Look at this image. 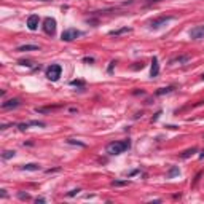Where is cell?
<instances>
[{
  "label": "cell",
  "instance_id": "obj_21",
  "mask_svg": "<svg viewBox=\"0 0 204 204\" xmlns=\"http://www.w3.org/2000/svg\"><path fill=\"white\" fill-rule=\"evenodd\" d=\"M70 85H72V86H81V88H83L85 81H81V80H72V81H70Z\"/></svg>",
  "mask_w": 204,
  "mask_h": 204
},
{
  "label": "cell",
  "instance_id": "obj_28",
  "mask_svg": "<svg viewBox=\"0 0 204 204\" xmlns=\"http://www.w3.org/2000/svg\"><path fill=\"white\" fill-rule=\"evenodd\" d=\"M35 203H37V204L38 203H46V199L45 198H37V199H35Z\"/></svg>",
  "mask_w": 204,
  "mask_h": 204
},
{
  "label": "cell",
  "instance_id": "obj_27",
  "mask_svg": "<svg viewBox=\"0 0 204 204\" xmlns=\"http://www.w3.org/2000/svg\"><path fill=\"white\" fill-rule=\"evenodd\" d=\"M83 62H89L91 64V62H94V59L93 57H83Z\"/></svg>",
  "mask_w": 204,
  "mask_h": 204
},
{
  "label": "cell",
  "instance_id": "obj_14",
  "mask_svg": "<svg viewBox=\"0 0 204 204\" xmlns=\"http://www.w3.org/2000/svg\"><path fill=\"white\" fill-rule=\"evenodd\" d=\"M196 152H198V148H196V147H193V148H188V150H185V152L182 153V155H180V158L187 159V158H190L191 155H195Z\"/></svg>",
  "mask_w": 204,
  "mask_h": 204
},
{
  "label": "cell",
  "instance_id": "obj_29",
  "mask_svg": "<svg viewBox=\"0 0 204 204\" xmlns=\"http://www.w3.org/2000/svg\"><path fill=\"white\" fill-rule=\"evenodd\" d=\"M113 65H115V61L110 62V65H108V72H112V70H113Z\"/></svg>",
  "mask_w": 204,
  "mask_h": 204
},
{
  "label": "cell",
  "instance_id": "obj_9",
  "mask_svg": "<svg viewBox=\"0 0 204 204\" xmlns=\"http://www.w3.org/2000/svg\"><path fill=\"white\" fill-rule=\"evenodd\" d=\"M159 73V62H158V57H153L152 59V67H150V77H158Z\"/></svg>",
  "mask_w": 204,
  "mask_h": 204
},
{
  "label": "cell",
  "instance_id": "obj_15",
  "mask_svg": "<svg viewBox=\"0 0 204 204\" xmlns=\"http://www.w3.org/2000/svg\"><path fill=\"white\" fill-rule=\"evenodd\" d=\"M172 91H174V86H167V88H159L155 94H156V96H163V94H169Z\"/></svg>",
  "mask_w": 204,
  "mask_h": 204
},
{
  "label": "cell",
  "instance_id": "obj_23",
  "mask_svg": "<svg viewBox=\"0 0 204 204\" xmlns=\"http://www.w3.org/2000/svg\"><path fill=\"white\" fill-rule=\"evenodd\" d=\"M29 126H30V123H21V124H18V128L21 129V131H26Z\"/></svg>",
  "mask_w": 204,
  "mask_h": 204
},
{
  "label": "cell",
  "instance_id": "obj_30",
  "mask_svg": "<svg viewBox=\"0 0 204 204\" xmlns=\"http://www.w3.org/2000/svg\"><path fill=\"white\" fill-rule=\"evenodd\" d=\"M2 191V198H6V190H0Z\"/></svg>",
  "mask_w": 204,
  "mask_h": 204
},
{
  "label": "cell",
  "instance_id": "obj_17",
  "mask_svg": "<svg viewBox=\"0 0 204 204\" xmlns=\"http://www.w3.org/2000/svg\"><path fill=\"white\" fill-rule=\"evenodd\" d=\"M129 185V180H113L112 187H126Z\"/></svg>",
  "mask_w": 204,
  "mask_h": 204
},
{
  "label": "cell",
  "instance_id": "obj_24",
  "mask_svg": "<svg viewBox=\"0 0 204 204\" xmlns=\"http://www.w3.org/2000/svg\"><path fill=\"white\" fill-rule=\"evenodd\" d=\"M158 2H161V0H147V2L144 3L145 6H148V5H153V3H158Z\"/></svg>",
  "mask_w": 204,
  "mask_h": 204
},
{
  "label": "cell",
  "instance_id": "obj_2",
  "mask_svg": "<svg viewBox=\"0 0 204 204\" xmlns=\"http://www.w3.org/2000/svg\"><path fill=\"white\" fill-rule=\"evenodd\" d=\"M61 73H62V67L59 64H51L46 69V78L51 81H57L61 78Z\"/></svg>",
  "mask_w": 204,
  "mask_h": 204
},
{
  "label": "cell",
  "instance_id": "obj_12",
  "mask_svg": "<svg viewBox=\"0 0 204 204\" xmlns=\"http://www.w3.org/2000/svg\"><path fill=\"white\" fill-rule=\"evenodd\" d=\"M38 50H40L38 45H21L16 48V51H19V53H24V51H38Z\"/></svg>",
  "mask_w": 204,
  "mask_h": 204
},
{
  "label": "cell",
  "instance_id": "obj_3",
  "mask_svg": "<svg viewBox=\"0 0 204 204\" xmlns=\"http://www.w3.org/2000/svg\"><path fill=\"white\" fill-rule=\"evenodd\" d=\"M81 34H83L81 30H78V29H73V27H70V29H65L64 32H62V35H61V40H62V42H73L77 37H80Z\"/></svg>",
  "mask_w": 204,
  "mask_h": 204
},
{
  "label": "cell",
  "instance_id": "obj_5",
  "mask_svg": "<svg viewBox=\"0 0 204 204\" xmlns=\"http://www.w3.org/2000/svg\"><path fill=\"white\" fill-rule=\"evenodd\" d=\"M43 30H45V34H48V35L56 34V19L54 18H45V21H43Z\"/></svg>",
  "mask_w": 204,
  "mask_h": 204
},
{
  "label": "cell",
  "instance_id": "obj_19",
  "mask_svg": "<svg viewBox=\"0 0 204 204\" xmlns=\"http://www.w3.org/2000/svg\"><path fill=\"white\" fill-rule=\"evenodd\" d=\"M67 144H70V145H78V147H81V148L86 147L85 142H80V140H75V139H67Z\"/></svg>",
  "mask_w": 204,
  "mask_h": 204
},
{
  "label": "cell",
  "instance_id": "obj_8",
  "mask_svg": "<svg viewBox=\"0 0 204 204\" xmlns=\"http://www.w3.org/2000/svg\"><path fill=\"white\" fill-rule=\"evenodd\" d=\"M191 59V56L190 54H183V56H177V57H172V59L169 61V64H180V65H183V64H187L188 61Z\"/></svg>",
  "mask_w": 204,
  "mask_h": 204
},
{
  "label": "cell",
  "instance_id": "obj_22",
  "mask_svg": "<svg viewBox=\"0 0 204 204\" xmlns=\"http://www.w3.org/2000/svg\"><path fill=\"white\" fill-rule=\"evenodd\" d=\"M80 188H75V190H72V191H69V193H67V196H69V198H72V196H75V195H78V193H80Z\"/></svg>",
  "mask_w": 204,
  "mask_h": 204
},
{
  "label": "cell",
  "instance_id": "obj_18",
  "mask_svg": "<svg viewBox=\"0 0 204 204\" xmlns=\"http://www.w3.org/2000/svg\"><path fill=\"white\" fill-rule=\"evenodd\" d=\"M14 153H16L14 150H5L2 153V158L3 159H10V158H13V156H14Z\"/></svg>",
  "mask_w": 204,
  "mask_h": 204
},
{
  "label": "cell",
  "instance_id": "obj_13",
  "mask_svg": "<svg viewBox=\"0 0 204 204\" xmlns=\"http://www.w3.org/2000/svg\"><path fill=\"white\" fill-rule=\"evenodd\" d=\"M22 171H40L42 167L38 166L37 163H29V164H24V166H21Z\"/></svg>",
  "mask_w": 204,
  "mask_h": 204
},
{
  "label": "cell",
  "instance_id": "obj_10",
  "mask_svg": "<svg viewBox=\"0 0 204 204\" xmlns=\"http://www.w3.org/2000/svg\"><path fill=\"white\" fill-rule=\"evenodd\" d=\"M131 32H132L131 27H121V29H116V30H110V35H112V37H120V35L131 34Z\"/></svg>",
  "mask_w": 204,
  "mask_h": 204
},
{
  "label": "cell",
  "instance_id": "obj_1",
  "mask_svg": "<svg viewBox=\"0 0 204 204\" xmlns=\"http://www.w3.org/2000/svg\"><path fill=\"white\" fill-rule=\"evenodd\" d=\"M131 148V140L129 139H124V140H115V142H110L105 147L108 155H121L126 150Z\"/></svg>",
  "mask_w": 204,
  "mask_h": 204
},
{
  "label": "cell",
  "instance_id": "obj_11",
  "mask_svg": "<svg viewBox=\"0 0 204 204\" xmlns=\"http://www.w3.org/2000/svg\"><path fill=\"white\" fill-rule=\"evenodd\" d=\"M19 104H21V102H19V99H10V101L3 102V104H2V108H3V110H6V108H14V107H18Z\"/></svg>",
  "mask_w": 204,
  "mask_h": 204
},
{
  "label": "cell",
  "instance_id": "obj_16",
  "mask_svg": "<svg viewBox=\"0 0 204 204\" xmlns=\"http://www.w3.org/2000/svg\"><path fill=\"white\" fill-rule=\"evenodd\" d=\"M179 174H180L179 167H177V166H172V167H171V171L167 172V179H172L174 175H179Z\"/></svg>",
  "mask_w": 204,
  "mask_h": 204
},
{
  "label": "cell",
  "instance_id": "obj_20",
  "mask_svg": "<svg viewBox=\"0 0 204 204\" xmlns=\"http://www.w3.org/2000/svg\"><path fill=\"white\" fill-rule=\"evenodd\" d=\"M18 198L22 199V201H27V199H30V195H29V193H24V191H19V193H18Z\"/></svg>",
  "mask_w": 204,
  "mask_h": 204
},
{
  "label": "cell",
  "instance_id": "obj_26",
  "mask_svg": "<svg viewBox=\"0 0 204 204\" xmlns=\"http://www.w3.org/2000/svg\"><path fill=\"white\" fill-rule=\"evenodd\" d=\"M159 115H161V110H159V112H158V113H156V115H155V116H153V118H152V121H153V123H155V121L159 118Z\"/></svg>",
  "mask_w": 204,
  "mask_h": 204
},
{
  "label": "cell",
  "instance_id": "obj_6",
  "mask_svg": "<svg viewBox=\"0 0 204 204\" xmlns=\"http://www.w3.org/2000/svg\"><path fill=\"white\" fill-rule=\"evenodd\" d=\"M190 38H193V40L204 38V24L203 26H195L193 29H190Z\"/></svg>",
  "mask_w": 204,
  "mask_h": 204
},
{
  "label": "cell",
  "instance_id": "obj_25",
  "mask_svg": "<svg viewBox=\"0 0 204 204\" xmlns=\"http://www.w3.org/2000/svg\"><path fill=\"white\" fill-rule=\"evenodd\" d=\"M19 64H21V65H27V67H30V65H32L29 61H19Z\"/></svg>",
  "mask_w": 204,
  "mask_h": 204
},
{
  "label": "cell",
  "instance_id": "obj_31",
  "mask_svg": "<svg viewBox=\"0 0 204 204\" xmlns=\"http://www.w3.org/2000/svg\"><path fill=\"white\" fill-rule=\"evenodd\" d=\"M203 158H204V150L201 152V155H199V159H203Z\"/></svg>",
  "mask_w": 204,
  "mask_h": 204
},
{
  "label": "cell",
  "instance_id": "obj_7",
  "mask_svg": "<svg viewBox=\"0 0 204 204\" xmlns=\"http://www.w3.org/2000/svg\"><path fill=\"white\" fill-rule=\"evenodd\" d=\"M38 22H40V18H38V14H30V16L27 18V27H29L30 30H37Z\"/></svg>",
  "mask_w": 204,
  "mask_h": 204
},
{
  "label": "cell",
  "instance_id": "obj_4",
  "mask_svg": "<svg viewBox=\"0 0 204 204\" xmlns=\"http://www.w3.org/2000/svg\"><path fill=\"white\" fill-rule=\"evenodd\" d=\"M172 19H174V16H159V18H155L153 21L148 22V26H150V29H159V27L166 26Z\"/></svg>",
  "mask_w": 204,
  "mask_h": 204
},
{
  "label": "cell",
  "instance_id": "obj_32",
  "mask_svg": "<svg viewBox=\"0 0 204 204\" xmlns=\"http://www.w3.org/2000/svg\"><path fill=\"white\" fill-rule=\"evenodd\" d=\"M201 78H203V80H204V75H203V77H201Z\"/></svg>",
  "mask_w": 204,
  "mask_h": 204
}]
</instances>
